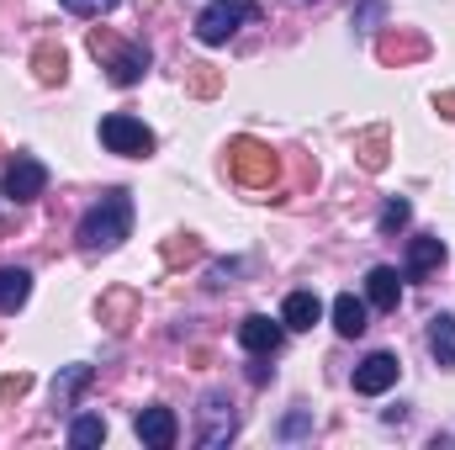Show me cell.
<instances>
[{"label":"cell","instance_id":"cell-1","mask_svg":"<svg viewBox=\"0 0 455 450\" xmlns=\"http://www.w3.org/2000/svg\"><path fill=\"white\" fill-rule=\"evenodd\" d=\"M132 233V197L127 191H107L85 218H80V249L85 254H96V249H116L122 238Z\"/></svg>","mask_w":455,"mask_h":450},{"label":"cell","instance_id":"cell-2","mask_svg":"<svg viewBox=\"0 0 455 450\" xmlns=\"http://www.w3.org/2000/svg\"><path fill=\"white\" fill-rule=\"evenodd\" d=\"M254 16H259L254 0H212V5L196 16V37H202L207 48H218V43H228L238 27H249Z\"/></svg>","mask_w":455,"mask_h":450},{"label":"cell","instance_id":"cell-3","mask_svg":"<svg viewBox=\"0 0 455 450\" xmlns=\"http://www.w3.org/2000/svg\"><path fill=\"white\" fill-rule=\"evenodd\" d=\"M91 48H96V59L107 53V80H112V85H138V80L148 75V48H143V43H122V48H116L112 37L91 32Z\"/></svg>","mask_w":455,"mask_h":450},{"label":"cell","instance_id":"cell-4","mask_svg":"<svg viewBox=\"0 0 455 450\" xmlns=\"http://www.w3.org/2000/svg\"><path fill=\"white\" fill-rule=\"evenodd\" d=\"M101 143H107L112 154H127V159H143V154H154V133H148L138 117H127V112L101 117Z\"/></svg>","mask_w":455,"mask_h":450},{"label":"cell","instance_id":"cell-5","mask_svg":"<svg viewBox=\"0 0 455 450\" xmlns=\"http://www.w3.org/2000/svg\"><path fill=\"white\" fill-rule=\"evenodd\" d=\"M228 170H233V181H243V186H270V181H275V154H270L265 143H254V138H238V143L228 149Z\"/></svg>","mask_w":455,"mask_h":450},{"label":"cell","instance_id":"cell-6","mask_svg":"<svg viewBox=\"0 0 455 450\" xmlns=\"http://www.w3.org/2000/svg\"><path fill=\"white\" fill-rule=\"evenodd\" d=\"M43 186H48V165L32 159V154H16V159L0 170V197H11V202H37Z\"/></svg>","mask_w":455,"mask_h":450},{"label":"cell","instance_id":"cell-7","mask_svg":"<svg viewBox=\"0 0 455 450\" xmlns=\"http://www.w3.org/2000/svg\"><path fill=\"white\" fill-rule=\"evenodd\" d=\"M397 376H403V360L392 350H376V355H365L355 366V392L360 398H381L387 387H397Z\"/></svg>","mask_w":455,"mask_h":450},{"label":"cell","instance_id":"cell-8","mask_svg":"<svg viewBox=\"0 0 455 450\" xmlns=\"http://www.w3.org/2000/svg\"><path fill=\"white\" fill-rule=\"evenodd\" d=\"M233 430H238V419H233V403H228L223 392H207L202 398V430H196V446L218 450L233 440Z\"/></svg>","mask_w":455,"mask_h":450},{"label":"cell","instance_id":"cell-9","mask_svg":"<svg viewBox=\"0 0 455 450\" xmlns=\"http://www.w3.org/2000/svg\"><path fill=\"white\" fill-rule=\"evenodd\" d=\"M238 344L265 360V355H275V350L286 344V324H281V318H265V313H249V318L238 324Z\"/></svg>","mask_w":455,"mask_h":450},{"label":"cell","instance_id":"cell-10","mask_svg":"<svg viewBox=\"0 0 455 450\" xmlns=\"http://www.w3.org/2000/svg\"><path fill=\"white\" fill-rule=\"evenodd\" d=\"M132 430H138V440L148 450H170L180 440V419H175L170 408H143V414L132 419Z\"/></svg>","mask_w":455,"mask_h":450},{"label":"cell","instance_id":"cell-11","mask_svg":"<svg viewBox=\"0 0 455 450\" xmlns=\"http://www.w3.org/2000/svg\"><path fill=\"white\" fill-rule=\"evenodd\" d=\"M445 254H451V249H445V238H440V233H419V238L408 244V276L419 281V276L440 270V265H445Z\"/></svg>","mask_w":455,"mask_h":450},{"label":"cell","instance_id":"cell-12","mask_svg":"<svg viewBox=\"0 0 455 450\" xmlns=\"http://www.w3.org/2000/svg\"><path fill=\"white\" fill-rule=\"evenodd\" d=\"M365 297H371V308L397 313V302H403V281H397V270H392V265H371V276H365Z\"/></svg>","mask_w":455,"mask_h":450},{"label":"cell","instance_id":"cell-13","mask_svg":"<svg viewBox=\"0 0 455 450\" xmlns=\"http://www.w3.org/2000/svg\"><path fill=\"white\" fill-rule=\"evenodd\" d=\"M318 318H323V302H318L313 292H291L286 308H281V324H286V329H313Z\"/></svg>","mask_w":455,"mask_h":450},{"label":"cell","instance_id":"cell-14","mask_svg":"<svg viewBox=\"0 0 455 450\" xmlns=\"http://www.w3.org/2000/svg\"><path fill=\"white\" fill-rule=\"evenodd\" d=\"M334 329H339L344 339H360L371 324H365V302L355 297V292H344V297H334Z\"/></svg>","mask_w":455,"mask_h":450},{"label":"cell","instance_id":"cell-15","mask_svg":"<svg viewBox=\"0 0 455 450\" xmlns=\"http://www.w3.org/2000/svg\"><path fill=\"white\" fill-rule=\"evenodd\" d=\"M27 297H32V276L21 265H5L0 270V313H16Z\"/></svg>","mask_w":455,"mask_h":450},{"label":"cell","instance_id":"cell-16","mask_svg":"<svg viewBox=\"0 0 455 450\" xmlns=\"http://www.w3.org/2000/svg\"><path fill=\"white\" fill-rule=\"evenodd\" d=\"M429 355L440 366H455V313H435L429 318Z\"/></svg>","mask_w":455,"mask_h":450},{"label":"cell","instance_id":"cell-17","mask_svg":"<svg viewBox=\"0 0 455 450\" xmlns=\"http://www.w3.org/2000/svg\"><path fill=\"white\" fill-rule=\"evenodd\" d=\"M91 387V366H64L53 382V408H75V398Z\"/></svg>","mask_w":455,"mask_h":450},{"label":"cell","instance_id":"cell-18","mask_svg":"<svg viewBox=\"0 0 455 450\" xmlns=\"http://www.w3.org/2000/svg\"><path fill=\"white\" fill-rule=\"evenodd\" d=\"M101 440H107V419L101 414H80L69 424V446L75 450H91V446H101Z\"/></svg>","mask_w":455,"mask_h":450},{"label":"cell","instance_id":"cell-19","mask_svg":"<svg viewBox=\"0 0 455 450\" xmlns=\"http://www.w3.org/2000/svg\"><path fill=\"white\" fill-rule=\"evenodd\" d=\"M64 64H69V59H64V48H53V43H43V48H37V80H43V85L64 80Z\"/></svg>","mask_w":455,"mask_h":450},{"label":"cell","instance_id":"cell-20","mask_svg":"<svg viewBox=\"0 0 455 450\" xmlns=\"http://www.w3.org/2000/svg\"><path fill=\"white\" fill-rule=\"evenodd\" d=\"M408 218H413L408 197H392V202L381 207V218H376V228H381V233H397V228H408Z\"/></svg>","mask_w":455,"mask_h":450},{"label":"cell","instance_id":"cell-21","mask_svg":"<svg viewBox=\"0 0 455 450\" xmlns=\"http://www.w3.org/2000/svg\"><path fill=\"white\" fill-rule=\"evenodd\" d=\"M419 53H424V37H413V43L381 37V59H387V64H397V59H419Z\"/></svg>","mask_w":455,"mask_h":450},{"label":"cell","instance_id":"cell-22","mask_svg":"<svg viewBox=\"0 0 455 450\" xmlns=\"http://www.w3.org/2000/svg\"><path fill=\"white\" fill-rule=\"evenodd\" d=\"M64 11H75V16H107V11H116L122 0H59Z\"/></svg>","mask_w":455,"mask_h":450},{"label":"cell","instance_id":"cell-23","mask_svg":"<svg viewBox=\"0 0 455 450\" xmlns=\"http://www.w3.org/2000/svg\"><path fill=\"white\" fill-rule=\"evenodd\" d=\"M228 276H238V260H228V265H212V281H207V286H228Z\"/></svg>","mask_w":455,"mask_h":450},{"label":"cell","instance_id":"cell-24","mask_svg":"<svg viewBox=\"0 0 455 450\" xmlns=\"http://www.w3.org/2000/svg\"><path fill=\"white\" fill-rule=\"evenodd\" d=\"M376 11H381V0H365V5L355 11V21H376Z\"/></svg>","mask_w":455,"mask_h":450},{"label":"cell","instance_id":"cell-25","mask_svg":"<svg viewBox=\"0 0 455 450\" xmlns=\"http://www.w3.org/2000/svg\"><path fill=\"white\" fill-rule=\"evenodd\" d=\"M307 424H313V419H307V414H291V419H286V435H302V430H307Z\"/></svg>","mask_w":455,"mask_h":450}]
</instances>
